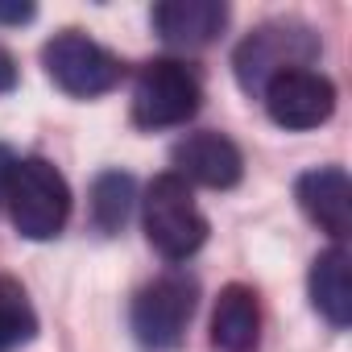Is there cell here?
<instances>
[{"label":"cell","mask_w":352,"mask_h":352,"mask_svg":"<svg viewBox=\"0 0 352 352\" xmlns=\"http://www.w3.org/2000/svg\"><path fill=\"white\" fill-rule=\"evenodd\" d=\"M195 298H199V286L187 274H166V278L141 286L133 298V311H129L137 344L149 352H174L183 344L187 323L195 315Z\"/></svg>","instance_id":"cell-3"},{"label":"cell","mask_w":352,"mask_h":352,"mask_svg":"<svg viewBox=\"0 0 352 352\" xmlns=\"http://www.w3.org/2000/svg\"><path fill=\"white\" fill-rule=\"evenodd\" d=\"M315 54H319V38L302 21H270L236 46V58H232L236 83L249 96H261L274 75L290 67H307Z\"/></svg>","instance_id":"cell-4"},{"label":"cell","mask_w":352,"mask_h":352,"mask_svg":"<svg viewBox=\"0 0 352 352\" xmlns=\"http://www.w3.org/2000/svg\"><path fill=\"white\" fill-rule=\"evenodd\" d=\"M34 5L30 0H0V25H25V21H34Z\"/></svg>","instance_id":"cell-15"},{"label":"cell","mask_w":352,"mask_h":352,"mask_svg":"<svg viewBox=\"0 0 352 352\" xmlns=\"http://www.w3.org/2000/svg\"><path fill=\"white\" fill-rule=\"evenodd\" d=\"M5 204L25 241H54L71 216V187L46 157H17Z\"/></svg>","instance_id":"cell-1"},{"label":"cell","mask_w":352,"mask_h":352,"mask_svg":"<svg viewBox=\"0 0 352 352\" xmlns=\"http://www.w3.org/2000/svg\"><path fill=\"white\" fill-rule=\"evenodd\" d=\"M265 112L278 129L302 133V129H319L331 112H336V87L327 75L311 71V67H290L282 75H274L261 91Z\"/></svg>","instance_id":"cell-7"},{"label":"cell","mask_w":352,"mask_h":352,"mask_svg":"<svg viewBox=\"0 0 352 352\" xmlns=\"http://www.w3.org/2000/svg\"><path fill=\"white\" fill-rule=\"evenodd\" d=\"M38 336V315L17 278H0V352H13Z\"/></svg>","instance_id":"cell-14"},{"label":"cell","mask_w":352,"mask_h":352,"mask_svg":"<svg viewBox=\"0 0 352 352\" xmlns=\"http://www.w3.org/2000/svg\"><path fill=\"white\" fill-rule=\"evenodd\" d=\"M174 174H179L183 183H199V187H212V191H228L241 183L245 174V157L241 149L224 137V133H191L174 145Z\"/></svg>","instance_id":"cell-8"},{"label":"cell","mask_w":352,"mask_h":352,"mask_svg":"<svg viewBox=\"0 0 352 352\" xmlns=\"http://www.w3.org/2000/svg\"><path fill=\"white\" fill-rule=\"evenodd\" d=\"M133 174L124 170H104L100 179L91 183V224L104 232V236H116L133 212Z\"/></svg>","instance_id":"cell-13"},{"label":"cell","mask_w":352,"mask_h":352,"mask_svg":"<svg viewBox=\"0 0 352 352\" xmlns=\"http://www.w3.org/2000/svg\"><path fill=\"white\" fill-rule=\"evenodd\" d=\"M199 79L187 63L153 58L137 71L133 83V120L141 129H174L199 112Z\"/></svg>","instance_id":"cell-5"},{"label":"cell","mask_w":352,"mask_h":352,"mask_svg":"<svg viewBox=\"0 0 352 352\" xmlns=\"http://www.w3.org/2000/svg\"><path fill=\"white\" fill-rule=\"evenodd\" d=\"M13 87H17V58H13L5 46H0V96L13 91Z\"/></svg>","instance_id":"cell-17"},{"label":"cell","mask_w":352,"mask_h":352,"mask_svg":"<svg viewBox=\"0 0 352 352\" xmlns=\"http://www.w3.org/2000/svg\"><path fill=\"white\" fill-rule=\"evenodd\" d=\"M224 25H228L224 0H162V5H153L157 38L179 50H199V46L216 42Z\"/></svg>","instance_id":"cell-10"},{"label":"cell","mask_w":352,"mask_h":352,"mask_svg":"<svg viewBox=\"0 0 352 352\" xmlns=\"http://www.w3.org/2000/svg\"><path fill=\"white\" fill-rule=\"evenodd\" d=\"M13 170H17V153L9 145H0V208L9 199V183H13Z\"/></svg>","instance_id":"cell-16"},{"label":"cell","mask_w":352,"mask_h":352,"mask_svg":"<svg viewBox=\"0 0 352 352\" xmlns=\"http://www.w3.org/2000/svg\"><path fill=\"white\" fill-rule=\"evenodd\" d=\"M307 286H311L315 311H319L331 327L344 331V327L352 323V257H348V249L336 245V249L319 253V257L311 261Z\"/></svg>","instance_id":"cell-12"},{"label":"cell","mask_w":352,"mask_h":352,"mask_svg":"<svg viewBox=\"0 0 352 352\" xmlns=\"http://www.w3.org/2000/svg\"><path fill=\"white\" fill-rule=\"evenodd\" d=\"M145 236L166 261H187L208 241V216L179 174H157L145 191Z\"/></svg>","instance_id":"cell-2"},{"label":"cell","mask_w":352,"mask_h":352,"mask_svg":"<svg viewBox=\"0 0 352 352\" xmlns=\"http://www.w3.org/2000/svg\"><path fill=\"white\" fill-rule=\"evenodd\" d=\"M42 67L46 75L75 100H91L104 96L120 83V63L116 54H108L100 42H91L79 30H63L42 46Z\"/></svg>","instance_id":"cell-6"},{"label":"cell","mask_w":352,"mask_h":352,"mask_svg":"<svg viewBox=\"0 0 352 352\" xmlns=\"http://www.w3.org/2000/svg\"><path fill=\"white\" fill-rule=\"evenodd\" d=\"M294 199L307 212L311 224H319L331 241H344L352 228V183L340 166H319L307 170L294 183Z\"/></svg>","instance_id":"cell-9"},{"label":"cell","mask_w":352,"mask_h":352,"mask_svg":"<svg viewBox=\"0 0 352 352\" xmlns=\"http://www.w3.org/2000/svg\"><path fill=\"white\" fill-rule=\"evenodd\" d=\"M212 344L220 352H257L261 344V302L249 286L232 282L220 290L212 311Z\"/></svg>","instance_id":"cell-11"}]
</instances>
